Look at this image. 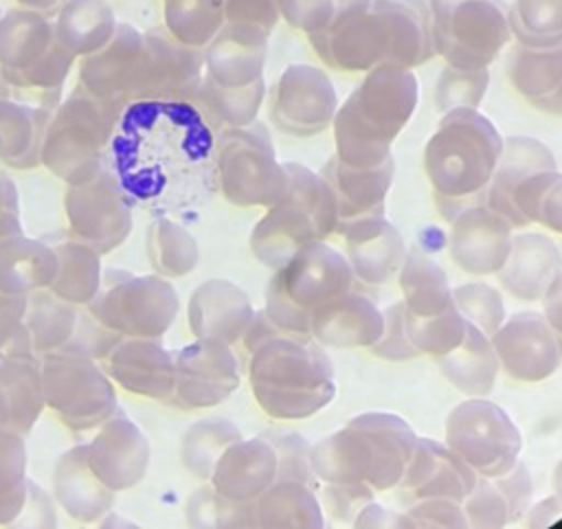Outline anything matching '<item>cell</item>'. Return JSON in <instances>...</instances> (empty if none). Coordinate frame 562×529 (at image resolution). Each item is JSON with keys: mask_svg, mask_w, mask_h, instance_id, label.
<instances>
[{"mask_svg": "<svg viewBox=\"0 0 562 529\" xmlns=\"http://www.w3.org/2000/svg\"><path fill=\"white\" fill-rule=\"evenodd\" d=\"M130 209L116 182L105 171V182L94 191L72 195L70 220L88 244L99 250H112L127 235Z\"/></svg>", "mask_w": 562, "mask_h": 529, "instance_id": "83f0119b", "label": "cell"}, {"mask_svg": "<svg viewBox=\"0 0 562 529\" xmlns=\"http://www.w3.org/2000/svg\"><path fill=\"white\" fill-rule=\"evenodd\" d=\"M384 327L378 305L358 292H345L312 312L310 336L325 347H371Z\"/></svg>", "mask_w": 562, "mask_h": 529, "instance_id": "cb8c5ba5", "label": "cell"}, {"mask_svg": "<svg viewBox=\"0 0 562 529\" xmlns=\"http://www.w3.org/2000/svg\"><path fill=\"white\" fill-rule=\"evenodd\" d=\"M187 522L193 527H259L255 503H237L204 485L187 500Z\"/></svg>", "mask_w": 562, "mask_h": 529, "instance_id": "b9f144b4", "label": "cell"}, {"mask_svg": "<svg viewBox=\"0 0 562 529\" xmlns=\"http://www.w3.org/2000/svg\"><path fill=\"white\" fill-rule=\"evenodd\" d=\"M272 281L296 307L312 314L318 305L349 292L353 272L347 257L323 239H316L299 248L288 263L277 268Z\"/></svg>", "mask_w": 562, "mask_h": 529, "instance_id": "9a60e30c", "label": "cell"}, {"mask_svg": "<svg viewBox=\"0 0 562 529\" xmlns=\"http://www.w3.org/2000/svg\"><path fill=\"white\" fill-rule=\"evenodd\" d=\"M432 44L452 68L481 70L509 37L501 0H432Z\"/></svg>", "mask_w": 562, "mask_h": 529, "instance_id": "30bf717a", "label": "cell"}, {"mask_svg": "<svg viewBox=\"0 0 562 529\" xmlns=\"http://www.w3.org/2000/svg\"><path fill=\"white\" fill-rule=\"evenodd\" d=\"M369 485H325V507L338 522H353L356 514L373 500Z\"/></svg>", "mask_w": 562, "mask_h": 529, "instance_id": "9f6ffc18", "label": "cell"}, {"mask_svg": "<svg viewBox=\"0 0 562 529\" xmlns=\"http://www.w3.org/2000/svg\"><path fill=\"white\" fill-rule=\"evenodd\" d=\"M342 233L347 261L353 277L362 283H384L400 270L406 257V246L397 228L382 215L356 220Z\"/></svg>", "mask_w": 562, "mask_h": 529, "instance_id": "484cf974", "label": "cell"}, {"mask_svg": "<svg viewBox=\"0 0 562 529\" xmlns=\"http://www.w3.org/2000/svg\"><path fill=\"white\" fill-rule=\"evenodd\" d=\"M384 327L380 338L369 347L375 358L391 360V362H404L417 358V349L411 345L406 336V305L404 301H397L389 305L384 312Z\"/></svg>", "mask_w": 562, "mask_h": 529, "instance_id": "c3c4849f", "label": "cell"}, {"mask_svg": "<svg viewBox=\"0 0 562 529\" xmlns=\"http://www.w3.org/2000/svg\"><path fill=\"white\" fill-rule=\"evenodd\" d=\"M321 176L334 193L338 211L336 230L342 233L356 220L382 215L384 198L393 180V158L389 156L375 167H349L334 156Z\"/></svg>", "mask_w": 562, "mask_h": 529, "instance_id": "603a6c76", "label": "cell"}, {"mask_svg": "<svg viewBox=\"0 0 562 529\" xmlns=\"http://www.w3.org/2000/svg\"><path fill=\"white\" fill-rule=\"evenodd\" d=\"M83 448L90 470L112 492L130 489L147 474L149 441L121 408L97 426L94 437Z\"/></svg>", "mask_w": 562, "mask_h": 529, "instance_id": "e0dca14e", "label": "cell"}, {"mask_svg": "<svg viewBox=\"0 0 562 529\" xmlns=\"http://www.w3.org/2000/svg\"><path fill=\"white\" fill-rule=\"evenodd\" d=\"M114 494L90 470L83 443L68 448L53 468V498L77 522H99L114 505Z\"/></svg>", "mask_w": 562, "mask_h": 529, "instance_id": "4316f807", "label": "cell"}, {"mask_svg": "<svg viewBox=\"0 0 562 529\" xmlns=\"http://www.w3.org/2000/svg\"><path fill=\"white\" fill-rule=\"evenodd\" d=\"M512 246V224L490 206L472 204L452 217L450 257L468 274H496Z\"/></svg>", "mask_w": 562, "mask_h": 529, "instance_id": "ac0fdd59", "label": "cell"}, {"mask_svg": "<svg viewBox=\"0 0 562 529\" xmlns=\"http://www.w3.org/2000/svg\"><path fill=\"white\" fill-rule=\"evenodd\" d=\"M560 274V248L542 233H520L512 237L507 259L496 272L501 288L518 301H540Z\"/></svg>", "mask_w": 562, "mask_h": 529, "instance_id": "d4e9b609", "label": "cell"}, {"mask_svg": "<svg viewBox=\"0 0 562 529\" xmlns=\"http://www.w3.org/2000/svg\"><path fill=\"white\" fill-rule=\"evenodd\" d=\"M492 481L507 503L509 522H516L518 518H522V514L529 509L531 494H533V483H531V474H529L527 465L518 461L512 470H507L505 474H501Z\"/></svg>", "mask_w": 562, "mask_h": 529, "instance_id": "db71d44e", "label": "cell"}, {"mask_svg": "<svg viewBox=\"0 0 562 529\" xmlns=\"http://www.w3.org/2000/svg\"><path fill=\"white\" fill-rule=\"evenodd\" d=\"M353 527H371V529H415V522L408 514H395L373 500H369L353 518Z\"/></svg>", "mask_w": 562, "mask_h": 529, "instance_id": "680465c9", "label": "cell"}, {"mask_svg": "<svg viewBox=\"0 0 562 529\" xmlns=\"http://www.w3.org/2000/svg\"><path fill=\"white\" fill-rule=\"evenodd\" d=\"M338 99L329 77L314 66H288L277 83L270 116L277 130L292 136L323 132L336 116Z\"/></svg>", "mask_w": 562, "mask_h": 529, "instance_id": "2e32d148", "label": "cell"}, {"mask_svg": "<svg viewBox=\"0 0 562 529\" xmlns=\"http://www.w3.org/2000/svg\"><path fill=\"white\" fill-rule=\"evenodd\" d=\"M422 0H378L364 4L329 29L312 35L318 55L334 68L360 72L380 64L419 66L435 53L432 31Z\"/></svg>", "mask_w": 562, "mask_h": 529, "instance_id": "7a4b0ae2", "label": "cell"}, {"mask_svg": "<svg viewBox=\"0 0 562 529\" xmlns=\"http://www.w3.org/2000/svg\"><path fill=\"white\" fill-rule=\"evenodd\" d=\"M209 481L228 500L255 503L277 481V452L266 437H241L222 452Z\"/></svg>", "mask_w": 562, "mask_h": 529, "instance_id": "7402d4cb", "label": "cell"}, {"mask_svg": "<svg viewBox=\"0 0 562 529\" xmlns=\"http://www.w3.org/2000/svg\"><path fill=\"white\" fill-rule=\"evenodd\" d=\"M415 527H439V529H465L468 518L461 503L450 498H422L413 500L408 509Z\"/></svg>", "mask_w": 562, "mask_h": 529, "instance_id": "816d5d0a", "label": "cell"}, {"mask_svg": "<svg viewBox=\"0 0 562 529\" xmlns=\"http://www.w3.org/2000/svg\"><path fill=\"white\" fill-rule=\"evenodd\" d=\"M257 525L263 529H321L325 514L314 487L299 481H274L257 500Z\"/></svg>", "mask_w": 562, "mask_h": 529, "instance_id": "1f68e13d", "label": "cell"}, {"mask_svg": "<svg viewBox=\"0 0 562 529\" xmlns=\"http://www.w3.org/2000/svg\"><path fill=\"white\" fill-rule=\"evenodd\" d=\"M397 272L406 312L430 316L452 305V288L448 285V274L428 255L419 250L406 252Z\"/></svg>", "mask_w": 562, "mask_h": 529, "instance_id": "836d02e7", "label": "cell"}, {"mask_svg": "<svg viewBox=\"0 0 562 529\" xmlns=\"http://www.w3.org/2000/svg\"><path fill=\"white\" fill-rule=\"evenodd\" d=\"M281 9L288 22L310 33V37L323 33L336 18L334 2L323 0H281Z\"/></svg>", "mask_w": 562, "mask_h": 529, "instance_id": "11a10c76", "label": "cell"}, {"mask_svg": "<svg viewBox=\"0 0 562 529\" xmlns=\"http://www.w3.org/2000/svg\"><path fill=\"white\" fill-rule=\"evenodd\" d=\"M26 296H13V294H4V292H0V307H4V305H13V303H18V301H24Z\"/></svg>", "mask_w": 562, "mask_h": 529, "instance_id": "003e7915", "label": "cell"}, {"mask_svg": "<svg viewBox=\"0 0 562 529\" xmlns=\"http://www.w3.org/2000/svg\"><path fill=\"white\" fill-rule=\"evenodd\" d=\"M266 439L277 452V479L279 481H299L310 487H316L318 479L310 459V443L303 435L294 430L285 432H268Z\"/></svg>", "mask_w": 562, "mask_h": 529, "instance_id": "ee69618b", "label": "cell"}, {"mask_svg": "<svg viewBox=\"0 0 562 529\" xmlns=\"http://www.w3.org/2000/svg\"><path fill=\"white\" fill-rule=\"evenodd\" d=\"M285 191L250 235L252 255L277 270L310 241L325 239L338 226L336 200L323 176L285 162Z\"/></svg>", "mask_w": 562, "mask_h": 529, "instance_id": "52a82bcc", "label": "cell"}, {"mask_svg": "<svg viewBox=\"0 0 562 529\" xmlns=\"http://www.w3.org/2000/svg\"><path fill=\"white\" fill-rule=\"evenodd\" d=\"M180 312L176 288L160 274H127L108 270L88 314L123 338H160Z\"/></svg>", "mask_w": 562, "mask_h": 529, "instance_id": "9c48e42d", "label": "cell"}, {"mask_svg": "<svg viewBox=\"0 0 562 529\" xmlns=\"http://www.w3.org/2000/svg\"><path fill=\"white\" fill-rule=\"evenodd\" d=\"M417 435L393 413H362L310 448L323 485H369L386 492L400 485Z\"/></svg>", "mask_w": 562, "mask_h": 529, "instance_id": "3957f363", "label": "cell"}, {"mask_svg": "<svg viewBox=\"0 0 562 529\" xmlns=\"http://www.w3.org/2000/svg\"><path fill=\"white\" fill-rule=\"evenodd\" d=\"M279 334H283V331H279L274 325H272V320L268 318V314L261 309V312H255V318H252V323H250V327L246 329V334H244V347H246V351L250 353V351H255L259 345H263L266 340H270V338H274V336H279Z\"/></svg>", "mask_w": 562, "mask_h": 529, "instance_id": "94428289", "label": "cell"}, {"mask_svg": "<svg viewBox=\"0 0 562 529\" xmlns=\"http://www.w3.org/2000/svg\"><path fill=\"white\" fill-rule=\"evenodd\" d=\"M490 75L485 68L481 70H463V68H446L437 83V105L448 112L454 108H474L485 97Z\"/></svg>", "mask_w": 562, "mask_h": 529, "instance_id": "f6af8a7d", "label": "cell"}, {"mask_svg": "<svg viewBox=\"0 0 562 529\" xmlns=\"http://www.w3.org/2000/svg\"><path fill=\"white\" fill-rule=\"evenodd\" d=\"M263 312L272 320V325L292 336H310V325H312V314L296 307L283 292L281 288L270 279L266 288V307Z\"/></svg>", "mask_w": 562, "mask_h": 529, "instance_id": "f907efd6", "label": "cell"}, {"mask_svg": "<svg viewBox=\"0 0 562 529\" xmlns=\"http://www.w3.org/2000/svg\"><path fill=\"white\" fill-rule=\"evenodd\" d=\"M103 165L125 202L154 217L193 215L220 189L217 143L191 101L127 103L112 125Z\"/></svg>", "mask_w": 562, "mask_h": 529, "instance_id": "6da1fadb", "label": "cell"}, {"mask_svg": "<svg viewBox=\"0 0 562 529\" xmlns=\"http://www.w3.org/2000/svg\"><path fill=\"white\" fill-rule=\"evenodd\" d=\"M24 435L0 430V525H13L26 503Z\"/></svg>", "mask_w": 562, "mask_h": 529, "instance_id": "74e56055", "label": "cell"}, {"mask_svg": "<svg viewBox=\"0 0 562 529\" xmlns=\"http://www.w3.org/2000/svg\"><path fill=\"white\" fill-rule=\"evenodd\" d=\"M57 270L48 285L53 294L72 303L88 305L101 285V259L92 244L68 241L55 248Z\"/></svg>", "mask_w": 562, "mask_h": 529, "instance_id": "d590c367", "label": "cell"}, {"mask_svg": "<svg viewBox=\"0 0 562 529\" xmlns=\"http://www.w3.org/2000/svg\"><path fill=\"white\" fill-rule=\"evenodd\" d=\"M417 79L397 64L371 68L356 92L336 110V158L349 167H375L391 156V143L413 116Z\"/></svg>", "mask_w": 562, "mask_h": 529, "instance_id": "277c9868", "label": "cell"}, {"mask_svg": "<svg viewBox=\"0 0 562 529\" xmlns=\"http://www.w3.org/2000/svg\"><path fill=\"white\" fill-rule=\"evenodd\" d=\"M476 481L479 474L446 443L417 437L397 487L413 500L450 498L461 503L472 492Z\"/></svg>", "mask_w": 562, "mask_h": 529, "instance_id": "d6986e66", "label": "cell"}, {"mask_svg": "<svg viewBox=\"0 0 562 529\" xmlns=\"http://www.w3.org/2000/svg\"><path fill=\"white\" fill-rule=\"evenodd\" d=\"M248 382L272 419H307L336 395L334 364L312 336L279 334L250 351Z\"/></svg>", "mask_w": 562, "mask_h": 529, "instance_id": "5b68a950", "label": "cell"}, {"mask_svg": "<svg viewBox=\"0 0 562 529\" xmlns=\"http://www.w3.org/2000/svg\"><path fill=\"white\" fill-rule=\"evenodd\" d=\"M173 353L160 338H121L105 358V373L123 391L149 399H167L173 389Z\"/></svg>", "mask_w": 562, "mask_h": 529, "instance_id": "44dd1931", "label": "cell"}, {"mask_svg": "<svg viewBox=\"0 0 562 529\" xmlns=\"http://www.w3.org/2000/svg\"><path fill=\"white\" fill-rule=\"evenodd\" d=\"M558 518H562V498L553 494V496L540 500L536 507H531L527 525L529 527H547Z\"/></svg>", "mask_w": 562, "mask_h": 529, "instance_id": "be15d7a7", "label": "cell"}, {"mask_svg": "<svg viewBox=\"0 0 562 529\" xmlns=\"http://www.w3.org/2000/svg\"><path fill=\"white\" fill-rule=\"evenodd\" d=\"M465 327L468 320L459 314L454 303L430 316H417L406 312V336L419 356L426 353L439 358L450 353L461 345Z\"/></svg>", "mask_w": 562, "mask_h": 529, "instance_id": "ab89813d", "label": "cell"}, {"mask_svg": "<svg viewBox=\"0 0 562 529\" xmlns=\"http://www.w3.org/2000/svg\"><path fill=\"white\" fill-rule=\"evenodd\" d=\"M555 169L553 154L536 138L514 136L503 143L501 158L496 162L494 176L490 180L487 206L501 213L512 226H518L512 195L514 189L531 173Z\"/></svg>", "mask_w": 562, "mask_h": 529, "instance_id": "f1b7e54d", "label": "cell"}, {"mask_svg": "<svg viewBox=\"0 0 562 529\" xmlns=\"http://www.w3.org/2000/svg\"><path fill=\"white\" fill-rule=\"evenodd\" d=\"M241 439L239 428L226 417H206L187 428L180 443V461L189 474L209 481L222 452Z\"/></svg>", "mask_w": 562, "mask_h": 529, "instance_id": "8d00e7d4", "label": "cell"}, {"mask_svg": "<svg viewBox=\"0 0 562 529\" xmlns=\"http://www.w3.org/2000/svg\"><path fill=\"white\" fill-rule=\"evenodd\" d=\"M542 301V316L562 336V274L549 285Z\"/></svg>", "mask_w": 562, "mask_h": 529, "instance_id": "6125c7cd", "label": "cell"}, {"mask_svg": "<svg viewBox=\"0 0 562 529\" xmlns=\"http://www.w3.org/2000/svg\"><path fill=\"white\" fill-rule=\"evenodd\" d=\"M123 336H119L116 331L103 327L99 320H94L88 309L79 312L77 316V327L75 334L70 338V347L88 353L94 360H105L110 356V351L119 345Z\"/></svg>", "mask_w": 562, "mask_h": 529, "instance_id": "f5cc1de1", "label": "cell"}, {"mask_svg": "<svg viewBox=\"0 0 562 529\" xmlns=\"http://www.w3.org/2000/svg\"><path fill=\"white\" fill-rule=\"evenodd\" d=\"M538 222L562 235V173H558V178L549 184L547 193L542 195Z\"/></svg>", "mask_w": 562, "mask_h": 529, "instance_id": "91938a15", "label": "cell"}, {"mask_svg": "<svg viewBox=\"0 0 562 529\" xmlns=\"http://www.w3.org/2000/svg\"><path fill=\"white\" fill-rule=\"evenodd\" d=\"M149 261L160 277H184L198 263L195 239L171 217H156L151 226Z\"/></svg>", "mask_w": 562, "mask_h": 529, "instance_id": "f35d334b", "label": "cell"}, {"mask_svg": "<svg viewBox=\"0 0 562 529\" xmlns=\"http://www.w3.org/2000/svg\"><path fill=\"white\" fill-rule=\"evenodd\" d=\"M57 270L55 250L29 239H0V292L26 296L48 288Z\"/></svg>", "mask_w": 562, "mask_h": 529, "instance_id": "d6a6232c", "label": "cell"}, {"mask_svg": "<svg viewBox=\"0 0 562 529\" xmlns=\"http://www.w3.org/2000/svg\"><path fill=\"white\" fill-rule=\"evenodd\" d=\"M490 340L501 369L518 382H542L562 364V336L538 312L505 318Z\"/></svg>", "mask_w": 562, "mask_h": 529, "instance_id": "5bb4252c", "label": "cell"}, {"mask_svg": "<svg viewBox=\"0 0 562 529\" xmlns=\"http://www.w3.org/2000/svg\"><path fill=\"white\" fill-rule=\"evenodd\" d=\"M173 389L169 404L184 410L211 408L239 386V364L231 345L195 338L173 353Z\"/></svg>", "mask_w": 562, "mask_h": 529, "instance_id": "4fadbf2b", "label": "cell"}, {"mask_svg": "<svg viewBox=\"0 0 562 529\" xmlns=\"http://www.w3.org/2000/svg\"><path fill=\"white\" fill-rule=\"evenodd\" d=\"M446 446L479 476L496 479L518 463L522 435L498 404L470 397L448 413Z\"/></svg>", "mask_w": 562, "mask_h": 529, "instance_id": "8fae6325", "label": "cell"}, {"mask_svg": "<svg viewBox=\"0 0 562 529\" xmlns=\"http://www.w3.org/2000/svg\"><path fill=\"white\" fill-rule=\"evenodd\" d=\"M44 402L72 432H88L116 408L114 382L99 360L66 345L40 358Z\"/></svg>", "mask_w": 562, "mask_h": 529, "instance_id": "ba28073f", "label": "cell"}, {"mask_svg": "<svg viewBox=\"0 0 562 529\" xmlns=\"http://www.w3.org/2000/svg\"><path fill=\"white\" fill-rule=\"evenodd\" d=\"M255 318L248 294L233 281L209 279L200 283L187 305V323L195 338L235 345Z\"/></svg>", "mask_w": 562, "mask_h": 529, "instance_id": "ffe728a7", "label": "cell"}, {"mask_svg": "<svg viewBox=\"0 0 562 529\" xmlns=\"http://www.w3.org/2000/svg\"><path fill=\"white\" fill-rule=\"evenodd\" d=\"M501 151L503 140L490 119L474 108L448 110L424 151L426 176L437 202L448 200L450 206L481 195L494 176Z\"/></svg>", "mask_w": 562, "mask_h": 529, "instance_id": "8992f818", "label": "cell"}, {"mask_svg": "<svg viewBox=\"0 0 562 529\" xmlns=\"http://www.w3.org/2000/svg\"><path fill=\"white\" fill-rule=\"evenodd\" d=\"M215 143L220 189L231 202L241 206L279 202L285 191V171L274 160L268 132L259 123L226 132Z\"/></svg>", "mask_w": 562, "mask_h": 529, "instance_id": "7c38bea8", "label": "cell"}, {"mask_svg": "<svg viewBox=\"0 0 562 529\" xmlns=\"http://www.w3.org/2000/svg\"><path fill=\"white\" fill-rule=\"evenodd\" d=\"M435 360L441 375L468 397H485L501 371L490 336L470 323L461 345Z\"/></svg>", "mask_w": 562, "mask_h": 529, "instance_id": "f546056e", "label": "cell"}, {"mask_svg": "<svg viewBox=\"0 0 562 529\" xmlns=\"http://www.w3.org/2000/svg\"><path fill=\"white\" fill-rule=\"evenodd\" d=\"M452 303L459 314L483 334L492 336L505 320V303L501 292L483 281H470L452 290Z\"/></svg>", "mask_w": 562, "mask_h": 529, "instance_id": "7bdbcfd3", "label": "cell"}, {"mask_svg": "<svg viewBox=\"0 0 562 529\" xmlns=\"http://www.w3.org/2000/svg\"><path fill=\"white\" fill-rule=\"evenodd\" d=\"M551 487H553V494L562 498V459L558 461V465L553 468V476H551Z\"/></svg>", "mask_w": 562, "mask_h": 529, "instance_id": "03108f58", "label": "cell"}, {"mask_svg": "<svg viewBox=\"0 0 562 529\" xmlns=\"http://www.w3.org/2000/svg\"><path fill=\"white\" fill-rule=\"evenodd\" d=\"M77 305L59 299L48 288L26 294L24 325L37 356L61 349L70 342L77 327Z\"/></svg>", "mask_w": 562, "mask_h": 529, "instance_id": "e575fe53", "label": "cell"}, {"mask_svg": "<svg viewBox=\"0 0 562 529\" xmlns=\"http://www.w3.org/2000/svg\"><path fill=\"white\" fill-rule=\"evenodd\" d=\"M33 140V127L26 114L15 110H0V151L15 154Z\"/></svg>", "mask_w": 562, "mask_h": 529, "instance_id": "6f0895ef", "label": "cell"}, {"mask_svg": "<svg viewBox=\"0 0 562 529\" xmlns=\"http://www.w3.org/2000/svg\"><path fill=\"white\" fill-rule=\"evenodd\" d=\"M263 99V81L257 79L241 88H226L211 83L209 88V108L217 112L231 125H248Z\"/></svg>", "mask_w": 562, "mask_h": 529, "instance_id": "bcb514c9", "label": "cell"}, {"mask_svg": "<svg viewBox=\"0 0 562 529\" xmlns=\"http://www.w3.org/2000/svg\"><path fill=\"white\" fill-rule=\"evenodd\" d=\"M461 507L472 529H501L509 525L507 503L492 479L479 476L472 492L461 500Z\"/></svg>", "mask_w": 562, "mask_h": 529, "instance_id": "7dc6e473", "label": "cell"}, {"mask_svg": "<svg viewBox=\"0 0 562 529\" xmlns=\"http://www.w3.org/2000/svg\"><path fill=\"white\" fill-rule=\"evenodd\" d=\"M509 79L514 88L533 105L547 112H562V44L512 53Z\"/></svg>", "mask_w": 562, "mask_h": 529, "instance_id": "4dcf8cb0", "label": "cell"}, {"mask_svg": "<svg viewBox=\"0 0 562 529\" xmlns=\"http://www.w3.org/2000/svg\"><path fill=\"white\" fill-rule=\"evenodd\" d=\"M0 430H13V408L2 382H0Z\"/></svg>", "mask_w": 562, "mask_h": 529, "instance_id": "e7e4bbea", "label": "cell"}, {"mask_svg": "<svg viewBox=\"0 0 562 529\" xmlns=\"http://www.w3.org/2000/svg\"><path fill=\"white\" fill-rule=\"evenodd\" d=\"M26 299L0 307V362L35 356L29 329L24 325Z\"/></svg>", "mask_w": 562, "mask_h": 529, "instance_id": "681fc988", "label": "cell"}, {"mask_svg": "<svg viewBox=\"0 0 562 529\" xmlns=\"http://www.w3.org/2000/svg\"><path fill=\"white\" fill-rule=\"evenodd\" d=\"M509 29L522 46L562 44V0H516Z\"/></svg>", "mask_w": 562, "mask_h": 529, "instance_id": "60d3db41", "label": "cell"}]
</instances>
